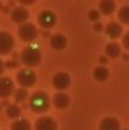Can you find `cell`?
Here are the masks:
<instances>
[{
  "mask_svg": "<svg viewBox=\"0 0 129 130\" xmlns=\"http://www.w3.org/2000/svg\"><path fill=\"white\" fill-rule=\"evenodd\" d=\"M17 84L22 88H29V87L34 86V84L37 82V75L32 68H23L20 70L17 76Z\"/></svg>",
  "mask_w": 129,
  "mask_h": 130,
  "instance_id": "3",
  "label": "cell"
},
{
  "mask_svg": "<svg viewBox=\"0 0 129 130\" xmlns=\"http://www.w3.org/2000/svg\"><path fill=\"white\" fill-rule=\"evenodd\" d=\"M122 43H123V47H124L125 49H128L129 51V32H127V33L123 36Z\"/></svg>",
  "mask_w": 129,
  "mask_h": 130,
  "instance_id": "23",
  "label": "cell"
},
{
  "mask_svg": "<svg viewBox=\"0 0 129 130\" xmlns=\"http://www.w3.org/2000/svg\"><path fill=\"white\" fill-rule=\"evenodd\" d=\"M22 115V109L19 105L17 104H11L6 107V116L10 118V119H14V120H18Z\"/></svg>",
  "mask_w": 129,
  "mask_h": 130,
  "instance_id": "19",
  "label": "cell"
},
{
  "mask_svg": "<svg viewBox=\"0 0 129 130\" xmlns=\"http://www.w3.org/2000/svg\"><path fill=\"white\" fill-rule=\"evenodd\" d=\"M94 78L96 80V81H99V82H104V81H106L108 80V77H109V70L105 67V66H99V67H96L95 70H94Z\"/></svg>",
  "mask_w": 129,
  "mask_h": 130,
  "instance_id": "17",
  "label": "cell"
},
{
  "mask_svg": "<svg viewBox=\"0 0 129 130\" xmlns=\"http://www.w3.org/2000/svg\"><path fill=\"white\" fill-rule=\"evenodd\" d=\"M28 106L33 114H44L51 106V99L44 91H36L29 96Z\"/></svg>",
  "mask_w": 129,
  "mask_h": 130,
  "instance_id": "1",
  "label": "cell"
},
{
  "mask_svg": "<svg viewBox=\"0 0 129 130\" xmlns=\"http://www.w3.org/2000/svg\"><path fill=\"white\" fill-rule=\"evenodd\" d=\"M15 86H14V81L8 77V76H3L0 77V99H8L11 95H14L15 92Z\"/></svg>",
  "mask_w": 129,
  "mask_h": 130,
  "instance_id": "8",
  "label": "cell"
},
{
  "mask_svg": "<svg viewBox=\"0 0 129 130\" xmlns=\"http://www.w3.org/2000/svg\"><path fill=\"white\" fill-rule=\"evenodd\" d=\"M123 130H129V129H123Z\"/></svg>",
  "mask_w": 129,
  "mask_h": 130,
  "instance_id": "30",
  "label": "cell"
},
{
  "mask_svg": "<svg viewBox=\"0 0 129 130\" xmlns=\"http://www.w3.org/2000/svg\"><path fill=\"white\" fill-rule=\"evenodd\" d=\"M52 104L54 105L56 109L58 110H63L70 105V96L66 92L58 91L57 93H54L53 99H52Z\"/></svg>",
  "mask_w": 129,
  "mask_h": 130,
  "instance_id": "11",
  "label": "cell"
},
{
  "mask_svg": "<svg viewBox=\"0 0 129 130\" xmlns=\"http://www.w3.org/2000/svg\"><path fill=\"white\" fill-rule=\"evenodd\" d=\"M28 18H29V11L27 10V8H24V6H17V8H14L13 10H11V13H10V19H11V22H14V23H17V24H24V23H27V20H28Z\"/></svg>",
  "mask_w": 129,
  "mask_h": 130,
  "instance_id": "9",
  "label": "cell"
},
{
  "mask_svg": "<svg viewBox=\"0 0 129 130\" xmlns=\"http://www.w3.org/2000/svg\"><path fill=\"white\" fill-rule=\"evenodd\" d=\"M18 36L23 42L32 43L38 37V29L33 23H24L18 28Z\"/></svg>",
  "mask_w": 129,
  "mask_h": 130,
  "instance_id": "4",
  "label": "cell"
},
{
  "mask_svg": "<svg viewBox=\"0 0 129 130\" xmlns=\"http://www.w3.org/2000/svg\"><path fill=\"white\" fill-rule=\"evenodd\" d=\"M29 99V95H28V91L25 90V88H18V90H15V92H14V100H15V102H24L25 100H28Z\"/></svg>",
  "mask_w": 129,
  "mask_h": 130,
  "instance_id": "20",
  "label": "cell"
},
{
  "mask_svg": "<svg viewBox=\"0 0 129 130\" xmlns=\"http://www.w3.org/2000/svg\"><path fill=\"white\" fill-rule=\"evenodd\" d=\"M99 130H120V121L117 118H104L99 124Z\"/></svg>",
  "mask_w": 129,
  "mask_h": 130,
  "instance_id": "13",
  "label": "cell"
},
{
  "mask_svg": "<svg viewBox=\"0 0 129 130\" xmlns=\"http://www.w3.org/2000/svg\"><path fill=\"white\" fill-rule=\"evenodd\" d=\"M10 130H32V125L27 119H18L13 121Z\"/></svg>",
  "mask_w": 129,
  "mask_h": 130,
  "instance_id": "18",
  "label": "cell"
},
{
  "mask_svg": "<svg viewBox=\"0 0 129 130\" xmlns=\"http://www.w3.org/2000/svg\"><path fill=\"white\" fill-rule=\"evenodd\" d=\"M94 29H95V32H101V30H104L105 28H104V25L101 24V23H95V25H94Z\"/></svg>",
  "mask_w": 129,
  "mask_h": 130,
  "instance_id": "24",
  "label": "cell"
},
{
  "mask_svg": "<svg viewBox=\"0 0 129 130\" xmlns=\"http://www.w3.org/2000/svg\"><path fill=\"white\" fill-rule=\"evenodd\" d=\"M1 9H3V5H1V4H0V10H1Z\"/></svg>",
  "mask_w": 129,
  "mask_h": 130,
  "instance_id": "29",
  "label": "cell"
},
{
  "mask_svg": "<svg viewBox=\"0 0 129 130\" xmlns=\"http://www.w3.org/2000/svg\"><path fill=\"white\" fill-rule=\"evenodd\" d=\"M118 18L123 24H129V5H123L119 9Z\"/></svg>",
  "mask_w": 129,
  "mask_h": 130,
  "instance_id": "21",
  "label": "cell"
},
{
  "mask_svg": "<svg viewBox=\"0 0 129 130\" xmlns=\"http://www.w3.org/2000/svg\"><path fill=\"white\" fill-rule=\"evenodd\" d=\"M20 61L28 68L36 67L42 61V53H41V51L38 48L32 47V45H28V47H25L22 51V53H20Z\"/></svg>",
  "mask_w": 129,
  "mask_h": 130,
  "instance_id": "2",
  "label": "cell"
},
{
  "mask_svg": "<svg viewBox=\"0 0 129 130\" xmlns=\"http://www.w3.org/2000/svg\"><path fill=\"white\" fill-rule=\"evenodd\" d=\"M87 17H89V19H90L91 22H96V23H97V20H99V18H100V11H99V10L92 9V10H90V11H89Z\"/></svg>",
  "mask_w": 129,
  "mask_h": 130,
  "instance_id": "22",
  "label": "cell"
},
{
  "mask_svg": "<svg viewBox=\"0 0 129 130\" xmlns=\"http://www.w3.org/2000/svg\"><path fill=\"white\" fill-rule=\"evenodd\" d=\"M23 5H31V4H33L34 1H20Z\"/></svg>",
  "mask_w": 129,
  "mask_h": 130,
  "instance_id": "26",
  "label": "cell"
},
{
  "mask_svg": "<svg viewBox=\"0 0 129 130\" xmlns=\"http://www.w3.org/2000/svg\"><path fill=\"white\" fill-rule=\"evenodd\" d=\"M120 45L115 42H111V43H108L105 47V53L109 58H118L120 56Z\"/></svg>",
  "mask_w": 129,
  "mask_h": 130,
  "instance_id": "16",
  "label": "cell"
},
{
  "mask_svg": "<svg viewBox=\"0 0 129 130\" xmlns=\"http://www.w3.org/2000/svg\"><path fill=\"white\" fill-rule=\"evenodd\" d=\"M52 85L56 90L58 91H63L66 88H68L71 85V77L68 73L66 72H58L52 77Z\"/></svg>",
  "mask_w": 129,
  "mask_h": 130,
  "instance_id": "7",
  "label": "cell"
},
{
  "mask_svg": "<svg viewBox=\"0 0 129 130\" xmlns=\"http://www.w3.org/2000/svg\"><path fill=\"white\" fill-rule=\"evenodd\" d=\"M104 32H105V34H106L109 38L117 39V38H119V37L123 34V28H122V25H120L119 23H117V22H110V23L105 27Z\"/></svg>",
  "mask_w": 129,
  "mask_h": 130,
  "instance_id": "12",
  "label": "cell"
},
{
  "mask_svg": "<svg viewBox=\"0 0 129 130\" xmlns=\"http://www.w3.org/2000/svg\"><path fill=\"white\" fill-rule=\"evenodd\" d=\"M49 43H51V47H52L53 49H56V51H62V49H65L66 45H67V38H66L63 34L57 33V34H53V36L51 37Z\"/></svg>",
  "mask_w": 129,
  "mask_h": 130,
  "instance_id": "14",
  "label": "cell"
},
{
  "mask_svg": "<svg viewBox=\"0 0 129 130\" xmlns=\"http://www.w3.org/2000/svg\"><path fill=\"white\" fill-rule=\"evenodd\" d=\"M15 45L13 36L8 32H0V56L9 54Z\"/></svg>",
  "mask_w": 129,
  "mask_h": 130,
  "instance_id": "6",
  "label": "cell"
},
{
  "mask_svg": "<svg viewBox=\"0 0 129 130\" xmlns=\"http://www.w3.org/2000/svg\"><path fill=\"white\" fill-rule=\"evenodd\" d=\"M37 22H38L39 27H42L44 29H51V28H53L56 25L57 17L52 10H43L38 14Z\"/></svg>",
  "mask_w": 129,
  "mask_h": 130,
  "instance_id": "5",
  "label": "cell"
},
{
  "mask_svg": "<svg viewBox=\"0 0 129 130\" xmlns=\"http://www.w3.org/2000/svg\"><path fill=\"white\" fill-rule=\"evenodd\" d=\"M1 107H3V104H1V102H0V110H1Z\"/></svg>",
  "mask_w": 129,
  "mask_h": 130,
  "instance_id": "28",
  "label": "cell"
},
{
  "mask_svg": "<svg viewBox=\"0 0 129 130\" xmlns=\"http://www.w3.org/2000/svg\"><path fill=\"white\" fill-rule=\"evenodd\" d=\"M4 70H5V64H4V62L0 59V76L3 75V72H4Z\"/></svg>",
  "mask_w": 129,
  "mask_h": 130,
  "instance_id": "25",
  "label": "cell"
},
{
  "mask_svg": "<svg viewBox=\"0 0 129 130\" xmlns=\"http://www.w3.org/2000/svg\"><path fill=\"white\" fill-rule=\"evenodd\" d=\"M34 130H57V123L51 116H41L34 123Z\"/></svg>",
  "mask_w": 129,
  "mask_h": 130,
  "instance_id": "10",
  "label": "cell"
},
{
  "mask_svg": "<svg viewBox=\"0 0 129 130\" xmlns=\"http://www.w3.org/2000/svg\"><path fill=\"white\" fill-rule=\"evenodd\" d=\"M99 8H100V11L105 15H110L115 11L117 9V4L115 1L113 0H103L99 3Z\"/></svg>",
  "mask_w": 129,
  "mask_h": 130,
  "instance_id": "15",
  "label": "cell"
},
{
  "mask_svg": "<svg viewBox=\"0 0 129 130\" xmlns=\"http://www.w3.org/2000/svg\"><path fill=\"white\" fill-rule=\"evenodd\" d=\"M100 62L105 63V62H106V58H105V57H100Z\"/></svg>",
  "mask_w": 129,
  "mask_h": 130,
  "instance_id": "27",
  "label": "cell"
}]
</instances>
